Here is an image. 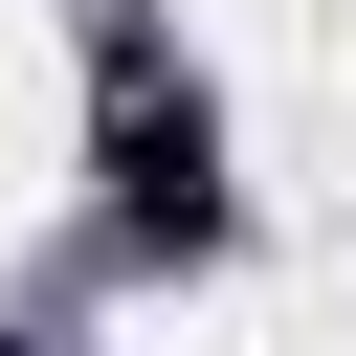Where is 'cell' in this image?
<instances>
[{"label":"cell","instance_id":"1","mask_svg":"<svg viewBox=\"0 0 356 356\" xmlns=\"http://www.w3.org/2000/svg\"><path fill=\"white\" fill-rule=\"evenodd\" d=\"M89 178H111V245H134V267H222V245H245V200H222V111L156 67L134 0L89 22Z\"/></svg>","mask_w":356,"mask_h":356}]
</instances>
